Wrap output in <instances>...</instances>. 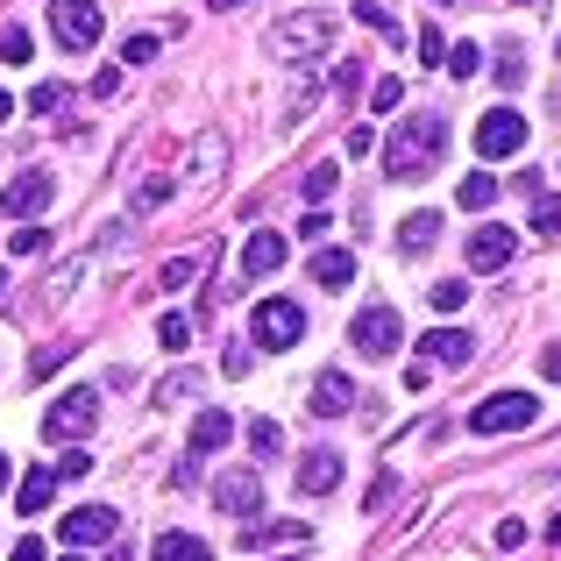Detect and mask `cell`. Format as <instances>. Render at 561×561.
Here are the masks:
<instances>
[{"instance_id":"6da1fadb","label":"cell","mask_w":561,"mask_h":561,"mask_svg":"<svg viewBox=\"0 0 561 561\" xmlns=\"http://www.w3.org/2000/svg\"><path fill=\"white\" fill-rule=\"evenodd\" d=\"M434 164H448V114L412 107L405 122L391 128V142H383V171H391L398 185H420Z\"/></svg>"},{"instance_id":"7a4b0ae2","label":"cell","mask_w":561,"mask_h":561,"mask_svg":"<svg viewBox=\"0 0 561 561\" xmlns=\"http://www.w3.org/2000/svg\"><path fill=\"white\" fill-rule=\"evenodd\" d=\"M334 43H342V22L320 14V8H299V14H277L271 22V50L277 57H320V50H334Z\"/></svg>"},{"instance_id":"3957f363","label":"cell","mask_w":561,"mask_h":561,"mask_svg":"<svg viewBox=\"0 0 561 561\" xmlns=\"http://www.w3.org/2000/svg\"><path fill=\"white\" fill-rule=\"evenodd\" d=\"M398 342H405V320H398L391 299H383V306H363V313L348 320V348H356V356H370V363L398 356Z\"/></svg>"},{"instance_id":"277c9868","label":"cell","mask_w":561,"mask_h":561,"mask_svg":"<svg viewBox=\"0 0 561 561\" xmlns=\"http://www.w3.org/2000/svg\"><path fill=\"white\" fill-rule=\"evenodd\" d=\"M93 420H100V391H93V383H71V391L50 398L43 434H50V440H79V434H93Z\"/></svg>"},{"instance_id":"5b68a950","label":"cell","mask_w":561,"mask_h":561,"mask_svg":"<svg viewBox=\"0 0 561 561\" xmlns=\"http://www.w3.org/2000/svg\"><path fill=\"white\" fill-rule=\"evenodd\" d=\"M100 0H50V36H57V50H93L100 43Z\"/></svg>"},{"instance_id":"8992f818","label":"cell","mask_w":561,"mask_h":561,"mask_svg":"<svg viewBox=\"0 0 561 561\" xmlns=\"http://www.w3.org/2000/svg\"><path fill=\"white\" fill-rule=\"evenodd\" d=\"M534 420H540V398L534 391H497V398H483V405L469 412L477 434H519V426H534Z\"/></svg>"},{"instance_id":"52a82bcc","label":"cell","mask_w":561,"mask_h":561,"mask_svg":"<svg viewBox=\"0 0 561 561\" xmlns=\"http://www.w3.org/2000/svg\"><path fill=\"white\" fill-rule=\"evenodd\" d=\"M477 150H483V164H505V157H519V150H526V114L497 100V107L477 122Z\"/></svg>"},{"instance_id":"ba28073f","label":"cell","mask_w":561,"mask_h":561,"mask_svg":"<svg viewBox=\"0 0 561 561\" xmlns=\"http://www.w3.org/2000/svg\"><path fill=\"white\" fill-rule=\"evenodd\" d=\"M249 334H256V348H299L306 306H299V299H263L256 320H249Z\"/></svg>"},{"instance_id":"9c48e42d","label":"cell","mask_w":561,"mask_h":561,"mask_svg":"<svg viewBox=\"0 0 561 561\" xmlns=\"http://www.w3.org/2000/svg\"><path fill=\"white\" fill-rule=\"evenodd\" d=\"M228 440H234V420H228L220 405H206L199 420H192V434H185V462H179V483H192V469H199L206 455H220Z\"/></svg>"},{"instance_id":"30bf717a","label":"cell","mask_w":561,"mask_h":561,"mask_svg":"<svg viewBox=\"0 0 561 561\" xmlns=\"http://www.w3.org/2000/svg\"><path fill=\"white\" fill-rule=\"evenodd\" d=\"M114 534H122V512L114 505H79V512H65V526H57L65 548H100V540H114Z\"/></svg>"},{"instance_id":"8fae6325","label":"cell","mask_w":561,"mask_h":561,"mask_svg":"<svg viewBox=\"0 0 561 561\" xmlns=\"http://www.w3.org/2000/svg\"><path fill=\"white\" fill-rule=\"evenodd\" d=\"M214 505L234 512V519H256V505H263L256 469H220V477H214Z\"/></svg>"},{"instance_id":"7c38bea8","label":"cell","mask_w":561,"mask_h":561,"mask_svg":"<svg viewBox=\"0 0 561 561\" xmlns=\"http://www.w3.org/2000/svg\"><path fill=\"white\" fill-rule=\"evenodd\" d=\"M50 206V171H22L8 192H0V220H28Z\"/></svg>"},{"instance_id":"4fadbf2b","label":"cell","mask_w":561,"mask_h":561,"mask_svg":"<svg viewBox=\"0 0 561 561\" xmlns=\"http://www.w3.org/2000/svg\"><path fill=\"white\" fill-rule=\"evenodd\" d=\"M512 256H519V234H512V228H497V220L469 234V271H505Z\"/></svg>"},{"instance_id":"5bb4252c","label":"cell","mask_w":561,"mask_h":561,"mask_svg":"<svg viewBox=\"0 0 561 561\" xmlns=\"http://www.w3.org/2000/svg\"><path fill=\"white\" fill-rule=\"evenodd\" d=\"M469 356H477V342H469L462 328H434V334H420V363H448V370H462Z\"/></svg>"},{"instance_id":"9a60e30c","label":"cell","mask_w":561,"mask_h":561,"mask_svg":"<svg viewBox=\"0 0 561 561\" xmlns=\"http://www.w3.org/2000/svg\"><path fill=\"white\" fill-rule=\"evenodd\" d=\"M342 477H348V462H342L334 448H313V455L299 462V491H306V497H328Z\"/></svg>"},{"instance_id":"2e32d148","label":"cell","mask_w":561,"mask_h":561,"mask_svg":"<svg viewBox=\"0 0 561 561\" xmlns=\"http://www.w3.org/2000/svg\"><path fill=\"white\" fill-rule=\"evenodd\" d=\"M285 256H291V242H285L277 228H263V234H249L242 271H249V277H271V271H285Z\"/></svg>"},{"instance_id":"e0dca14e","label":"cell","mask_w":561,"mask_h":561,"mask_svg":"<svg viewBox=\"0 0 561 561\" xmlns=\"http://www.w3.org/2000/svg\"><path fill=\"white\" fill-rule=\"evenodd\" d=\"M50 497H57V469L50 462H36L22 483H14V512H28V519H36V512H50Z\"/></svg>"},{"instance_id":"ac0fdd59","label":"cell","mask_w":561,"mask_h":561,"mask_svg":"<svg viewBox=\"0 0 561 561\" xmlns=\"http://www.w3.org/2000/svg\"><path fill=\"white\" fill-rule=\"evenodd\" d=\"M313 412H320V420H334V412H356V383H348L342 370H320V377H313Z\"/></svg>"},{"instance_id":"d6986e66","label":"cell","mask_w":561,"mask_h":561,"mask_svg":"<svg viewBox=\"0 0 561 561\" xmlns=\"http://www.w3.org/2000/svg\"><path fill=\"white\" fill-rule=\"evenodd\" d=\"M313 285H320V291L356 285V249H320V256H313Z\"/></svg>"},{"instance_id":"ffe728a7","label":"cell","mask_w":561,"mask_h":561,"mask_svg":"<svg viewBox=\"0 0 561 561\" xmlns=\"http://www.w3.org/2000/svg\"><path fill=\"white\" fill-rule=\"evenodd\" d=\"M150 561H214V548H206L199 534H157L150 540Z\"/></svg>"},{"instance_id":"44dd1931","label":"cell","mask_w":561,"mask_h":561,"mask_svg":"<svg viewBox=\"0 0 561 561\" xmlns=\"http://www.w3.org/2000/svg\"><path fill=\"white\" fill-rule=\"evenodd\" d=\"M434 242H440V214H405V228H398V249H405V256H426Z\"/></svg>"},{"instance_id":"7402d4cb","label":"cell","mask_w":561,"mask_h":561,"mask_svg":"<svg viewBox=\"0 0 561 561\" xmlns=\"http://www.w3.org/2000/svg\"><path fill=\"white\" fill-rule=\"evenodd\" d=\"M455 199H462V214H483V206L497 199V171H469V179L455 185Z\"/></svg>"},{"instance_id":"603a6c76","label":"cell","mask_w":561,"mask_h":561,"mask_svg":"<svg viewBox=\"0 0 561 561\" xmlns=\"http://www.w3.org/2000/svg\"><path fill=\"white\" fill-rule=\"evenodd\" d=\"M28 107H36V114H43V122H57V114H65V107H71V85H57V79H43V85H36V93H28Z\"/></svg>"},{"instance_id":"cb8c5ba5","label":"cell","mask_w":561,"mask_h":561,"mask_svg":"<svg viewBox=\"0 0 561 561\" xmlns=\"http://www.w3.org/2000/svg\"><path fill=\"white\" fill-rule=\"evenodd\" d=\"M277 448H285L277 420H249V455H256V462H277Z\"/></svg>"},{"instance_id":"d4e9b609","label":"cell","mask_w":561,"mask_h":561,"mask_svg":"<svg viewBox=\"0 0 561 561\" xmlns=\"http://www.w3.org/2000/svg\"><path fill=\"white\" fill-rule=\"evenodd\" d=\"M483 71V43H448V79H477Z\"/></svg>"},{"instance_id":"484cf974","label":"cell","mask_w":561,"mask_h":561,"mask_svg":"<svg viewBox=\"0 0 561 561\" xmlns=\"http://www.w3.org/2000/svg\"><path fill=\"white\" fill-rule=\"evenodd\" d=\"M249 548H277V540H285V548H299V540H306V526H249Z\"/></svg>"},{"instance_id":"4316f807","label":"cell","mask_w":561,"mask_h":561,"mask_svg":"<svg viewBox=\"0 0 561 561\" xmlns=\"http://www.w3.org/2000/svg\"><path fill=\"white\" fill-rule=\"evenodd\" d=\"M157 342H164L171 356H179V348H192V320H185V313H164V320H157Z\"/></svg>"},{"instance_id":"83f0119b","label":"cell","mask_w":561,"mask_h":561,"mask_svg":"<svg viewBox=\"0 0 561 561\" xmlns=\"http://www.w3.org/2000/svg\"><path fill=\"white\" fill-rule=\"evenodd\" d=\"M28 57H36L28 28H0V65H28Z\"/></svg>"},{"instance_id":"f1b7e54d","label":"cell","mask_w":561,"mask_h":561,"mask_svg":"<svg viewBox=\"0 0 561 561\" xmlns=\"http://www.w3.org/2000/svg\"><path fill=\"white\" fill-rule=\"evenodd\" d=\"M534 228L561 242V192H540V199H534Z\"/></svg>"},{"instance_id":"f546056e","label":"cell","mask_w":561,"mask_h":561,"mask_svg":"<svg viewBox=\"0 0 561 561\" xmlns=\"http://www.w3.org/2000/svg\"><path fill=\"white\" fill-rule=\"evenodd\" d=\"M462 306H469V285L462 277H440L434 285V313H462Z\"/></svg>"},{"instance_id":"4dcf8cb0","label":"cell","mask_w":561,"mask_h":561,"mask_svg":"<svg viewBox=\"0 0 561 561\" xmlns=\"http://www.w3.org/2000/svg\"><path fill=\"white\" fill-rule=\"evenodd\" d=\"M356 14H363V22L377 28V36H391V43H398V14L383 8V0H356Z\"/></svg>"},{"instance_id":"1f68e13d","label":"cell","mask_w":561,"mask_h":561,"mask_svg":"<svg viewBox=\"0 0 561 561\" xmlns=\"http://www.w3.org/2000/svg\"><path fill=\"white\" fill-rule=\"evenodd\" d=\"M8 249H14V256H43V249H50V234H43L36 220H22V228H14V242H8Z\"/></svg>"},{"instance_id":"d6a6232c","label":"cell","mask_w":561,"mask_h":561,"mask_svg":"<svg viewBox=\"0 0 561 561\" xmlns=\"http://www.w3.org/2000/svg\"><path fill=\"white\" fill-rule=\"evenodd\" d=\"M192 391H199V370H179V377L157 383V398H164V405H179V398H192Z\"/></svg>"},{"instance_id":"836d02e7","label":"cell","mask_w":561,"mask_h":561,"mask_svg":"<svg viewBox=\"0 0 561 561\" xmlns=\"http://www.w3.org/2000/svg\"><path fill=\"white\" fill-rule=\"evenodd\" d=\"M164 199H171V179H142L136 185V214H157Z\"/></svg>"},{"instance_id":"e575fe53","label":"cell","mask_w":561,"mask_h":561,"mask_svg":"<svg viewBox=\"0 0 561 561\" xmlns=\"http://www.w3.org/2000/svg\"><path fill=\"white\" fill-rule=\"evenodd\" d=\"M299 192H306V199H328V192H334V164H313V171H306V179H299Z\"/></svg>"},{"instance_id":"d590c367","label":"cell","mask_w":561,"mask_h":561,"mask_svg":"<svg viewBox=\"0 0 561 561\" xmlns=\"http://www.w3.org/2000/svg\"><path fill=\"white\" fill-rule=\"evenodd\" d=\"M420 65H448V36H440L434 22L420 28Z\"/></svg>"},{"instance_id":"8d00e7d4","label":"cell","mask_w":561,"mask_h":561,"mask_svg":"<svg viewBox=\"0 0 561 561\" xmlns=\"http://www.w3.org/2000/svg\"><path fill=\"white\" fill-rule=\"evenodd\" d=\"M497 85H505V93H519V85H526V57H519V50L497 57Z\"/></svg>"},{"instance_id":"74e56055","label":"cell","mask_w":561,"mask_h":561,"mask_svg":"<svg viewBox=\"0 0 561 561\" xmlns=\"http://www.w3.org/2000/svg\"><path fill=\"white\" fill-rule=\"evenodd\" d=\"M192 277H199V256H171V263H164V291L192 285Z\"/></svg>"},{"instance_id":"f35d334b","label":"cell","mask_w":561,"mask_h":561,"mask_svg":"<svg viewBox=\"0 0 561 561\" xmlns=\"http://www.w3.org/2000/svg\"><path fill=\"white\" fill-rule=\"evenodd\" d=\"M157 50H164V43H157V36H128V43H122V65H150Z\"/></svg>"},{"instance_id":"ab89813d","label":"cell","mask_w":561,"mask_h":561,"mask_svg":"<svg viewBox=\"0 0 561 561\" xmlns=\"http://www.w3.org/2000/svg\"><path fill=\"white\" fill-rule=\"evenodd\" d=\"M398 100H405V85H398V79H377V85H370V107H377V114H391Z\"/></svg>"},{"instance_id":"60d3db41","label":"cell","mask_w":561,"mask_h":561,"mask_svg":"<svg viewBox=\"0 0 561 561\" xmlns=\"http://www.w3.org/2000/svg\"><path fill=\"white\" fill-rule=\"evenodd\" d=\"M65 356H71V342H57V348H36V363H28V370H36V377H50Z\"/></svg>"},{"instance_id":"b9f144b4","label":"cell","mask_w":561,"mask_h":561,"mask_svg":"<svg viewBox=\"0 0 561 561\" xmlns=\"http://www.w3.org/2000/svg\"><path fill=\"white\" fill-rule=\"evenodd\" d=\"M85 469H93V455H85V448H71L65 462H57V477H85Z\"/></svg>"},{"instance_id":"7bdbcfd3","label":"cell","mask_w":561,"mask_h":561,"mask_svg":"<svg viewBox=\"0 0 561 561\" xmlns=\"http://www.w3.org/2000/svg\"><path fill=\"white\" fill-rule=\"evenodd\" d=\"M519 540H526V526H519V519H497V548L512 554V548H519Z\"/></svg>"},{"instance_id":"ee69618b","label":"cell","mask_w":561,"mask_h":561,"mask_svg":"<svg viewBox=\"0 0 561 561\" xmlns=\"http://www.w3.org/2000/svg\"><path fill=\"white\" fill-rule=\"evenodd\" d=\"M328 228H334V220H328V214H320V206H313V214H306V220H299V234H306V242H320V234H328Z\"/></svg>"},{"instance_id":"f6af8a7d","label":"cell","mask_w":561,"mask_h":561,"mask_svg":"<svg viewBox=\"0 0 561 561\" xmlns=\"http://www.w3.org/2000/svg\"><path fill=\"white\" fill-rule=\"evenodd\" d=\"M114 93H122V71L107 65V71H100V79H93V100H114Z\"/></svg>"},{"instance_id":"bcb514c9","label":"cell","mask_w":561,"mask_h":561,"mask_svg":"<svg viewBox=\"0 0 561 561\" xmlns=\"http://www.w3.org/2000/svg\"><path fill=\"white\" fill-rule=\"evenodd\" d=\"M14 561H50V554H43V540H14Z\"/></svg>"},{"instance_id":"7dc6e473","label":"cell","mask_w":561,"mask_h":561,"mask_svg":"<svg viewBox=\"0 0 561 561\" xmlns=\"http://www.w3.org/2000/svg\"><path fill=\"white\" fill-rule=\"evenodd\" d=\"M540 370H548V377H554V383H561V342H554V348H548V356H540Z\"/></svg>"},{"instance_id":"c3c4849f","label":"cell","mask_w":561,"mask_h":561,"mask_svg":"<svg viewBox=\"0 0 561 561\" xmlns=\"http://www.w3.org/2000/svg\"><path fill=\"white\" fill-rule=\"evenodd\" d=\"M548 540H554V548H561V512H554V519H548Z\"/></svg>"},{"instance_id":"681fc988","label":"cell","mask_w":561,"mask_h":561,"mask_svg":"<svg viewBox=\"0 0 561 561\" xmlns=\"http://www.w3.org/2000/svg\"><path fill=\"white\" fill-rule=\"evenodd\" d=\"M8 114H14V100H8V93H0V122H8Z\"/></svg>"},{"instance_id":"f907efd6","label":"cell","mask_w":561,"mask_h":561,"mask_svg":"<svg viewBox=\"0 0 561 561\" xmlns=\"http://www.w3.org/2000/svg\"><path fill=\"white\" fill-rule=\"evenodd\" d=\"M0 491H8V455H0Z\"/></svg>"},{"instance_id":"816d5d0a","label":"cell","mask_w":561,"mask_h":561,"mask_svg":"<svg viewBox=\"0 0 561 561\" xmlns=\"http://www.w3.org/2000/svg\"><path fill=\"white\" fill-rule=\"evenodd\" d=\"M434 8H469V0H434Z\"/></svg>"},{"instance_id":"f5cc1de1","label":"cell","mask_w":561,"mask_h":561,"mask_svg":"<svg viewBox=\"0 0 561 561\" xmlns=\"http://www.w3.org/2000/svg\"><path fill=\"white\" fill-rule=\"evenodd\" d=\"M214 8H242V0H214Z\"/></svg>"},{"instance_id":"db71d44e","label":"cell","mask_w":561,"mask_h":561,"mask_svg":"<svg viewBox=\"0 0 561 561\" xmlns=\"http://www.w3.org/2000/svg\"><path fill=\"white\" fill-rule=\"evenodd\" d=\"M0 291H8V271H0Z\"/></svg>"},{"instance_id":"11a10c76","label":"cell","mask_w":561,"mask_h":561,"mask_svg":"<svg viewBox=\"0 0 561 561\" xmlns=\"http://www.w3.org/2000/svg\"><path fill=\"white\" fill-rule=\"evenodd\" d=\"M107 561H128V554H107Z\"/></svg>"},{"instance_id":"9f6ffc18","label":"cell","mask_w":561,"mask_h":561,"mask_svg":"<svg viewBox=\"0 0 561 561\" xmlns=\"http://www.w3.org/2000/svg\"><path fill=\"white\" fill-rule=\"evenodd\" d=\"M65 561H79V554H65Z\"/></svg>"},{"instance_id":"6f0895ef","label":"cell","mask_w":561,"mask_h":561,"mask_svg":"<svg viewBox=\"0 0 561 561\" xmlns=\"http://www.w3.org/2000/svg\"><path fill=\"white\" fill-rule=\"evenodd\" d=\"M554 50H561V43H554Z\"/></svg>"}]
</instances>
